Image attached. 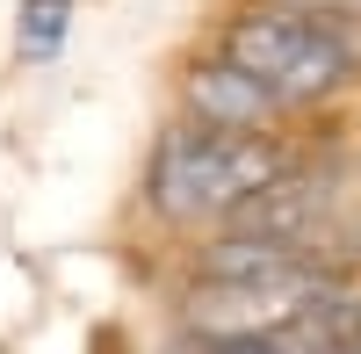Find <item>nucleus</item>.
Returning a JSON list of instances; mask_svg holds the SVG:
<instances>
[{"label": "nucleus", "instance_id": "5", "mask_svg": "<svg viewBox=\"0 0 361 354\" xmlns=\"http://www.w3.org/2000/svg\"><path fill=\"white\" fill-rule=\"evenodd\" d=\"M66 22H73V0H22V58H51L66 44Z\"/></svg>", "mask_w": 361, "mask_h": 354}, {"label": "nucleus", "instance_id": "1", "mask_svg": "<svg viewBox=\"0 0 361 354\" xmlns=\"http://www.w3.org/2000/svg\"><path fill=\"white\" fill-rule=\"evenodd\" d=\"M296 166V145L275 130H217L180 116L166 123V138L152 145L145 166V210L166 231H217L231 224L260 188H275Z\"/></svg>", "mask_w": 361, "mask_h": 354}, {"label": "nucleus", "instance_id": "3", "mask_svg": "<svg viewBox=\"0 0 361 354\" xmlns=\"http://www.w3.org/2000/svg\"><path fill=\"white\" fill-rule=\"evenodd\" d=\"M333 297L340 289L318 260H296L275 275H195V289L180 297V326L195 340H267L311 326Z\"/></svg>", "mask_w": 361, "mask_h": 354}, {"label": "nucleus", "instance_id": "6", "mask_svg": "<svg viewBox=\"0 0 361 354\" xmlns=\"http://www.w3.org/2000/svg\"><path fill=\"white\" fill-rule=\"evenodd\" d=\"M188 354H246V340H195Z\"/></svg>", "mask_w": 361, "mask_h": 354}, {"label": "nucleus", "instance_id": "4", "mask_svg": "<svg viewBox=\"0 0 361 354\" xmlns=\"http://www.w3.org/2000/svg\"><path fill=\"white\" fill-rule=\"evenodd\" d=\"M180 116H195V123H217V130H275L289 109L267 94L253 73H238L231 58L202 51L195 66L180 73Z\"/></svg>", "mask_w": 361, "mask_h": 354}, {"label": "nucleus", "instance_id": "2", "mask_svg": "<svg viewBox=\"0 0 361 354\" xmlns=\"http://www.w3.org/2000/svg\"><path fill=\"white\" fill-rule=\"evenodd\" d=\"M209 51L231 58L238 73H253L289 116L333 109L361 87V51L289 0H231L209 22Z\"/></svg>", "mask_w": 361, "mask_h": 354}]
</instances>
